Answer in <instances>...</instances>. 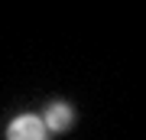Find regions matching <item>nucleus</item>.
Wrapping results in <instances>:
<instances>
[{"label": "nucleus", "mask_w": 146, "mask_h": 140, "mask_svg": "<svg viewBox=\"0 0 146 140\" xmlns=\"http://www.w3.org/2000/svg\"><path fill=\"white\" fill-rule=\"evenodd\" d=\"M42 124H46V130H52V134H65L75 124V108L65 104V101H52L42 111Z\"/></svg>", "instance_id": "obj_2"}, {"label": "nucleus", "mask_w": 146, "mask_h": 140, "mask_svg": "<svg viewBox=\"0 0 146 140\" xmlns=\"http://www.w3.org/2000/svg\"><path fill=\"white\" fill-rule=\"evenodd\" d=\"M46 124L36 114H16L7 124V140H46Z\"/></svg>", "instance_id": "obj_1"}]
</instances>
